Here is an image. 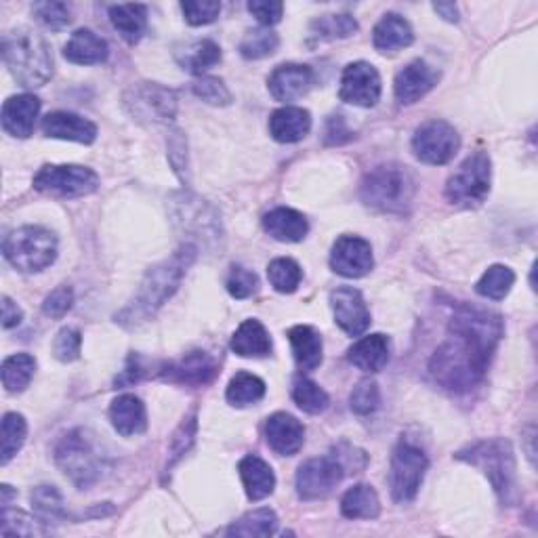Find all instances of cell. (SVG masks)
<instances>
[{"label": "cell", "instance_id": "6da1fadb", "mask_svg": "<svg viewBox=\"0 0 538 538\" xmlns=\"http://www.w3.org/2000/svg\"><path fill=\"white\" fill-rule=\"evenodd\" d=\"M501 337V316L461 305L450 320L448 339L429 362L431 377L450 391L473 389L484 379Z\"/></svg>", "mask_w": 538, "mask_h": 538}, {"label": "cell", "instance_id": "7a4b0ae2", "mask_svg": "<svg viewBox=\"0 0 538 538\" xmlns=\"http://www.w3.org/2000/svg\"><path fill=\"white\" fill-rule=\"evenodd\" d=\"M196 253L198 248L185 242L169 259L156 263L143 278L131 303L116 314V322L124 328H135L156 316L158 309L177 293L185 272L196 259Z\"/></svg>", "mask_w": 538, "mask_h": 538}, {"label": "cell", "instance_id": "3957f363", "mask_svg": "<svg viewBox=\"0 0 538 538\" xmlns=\"http://www.w3.org/2000/svg\"><path fill=\"white\" fill-rule=\"evenodd\" d=\"M3 59L22 87L38 89L53 76V53L47 40L34 30L19 28L3 36Z\"/></svg>", "mask_w": 538, "mask_h": 538}, {"label": "cell", "instance_id": "277c9868", "mask_svg": "<svg viewBox=\"0 0 538 538\" xmlns=\"http://www.w3.org/2000/svg\"><path fill=\"white\" fill-rule=\"evenodd\" d=\"M169 215L177 232L188 238V244H202L204 248H217L223 240L221 215L211 202L202 200L192 192H177L169 198Z\"/></svg>", "mask_w": 538, "mask_h": 538}, {"label": "cell", "instance_id": "5b68a950", "mask_svg": "<svg viewBox=\"0 0 538 538\" xmlns=\"http://www.w3.org/2000/svg\"><path fill=\"white\" fill-rule=\"evenodd\" d=\"M417 181L412 173L400 164H383L372 169L360 188V196L370 209L381 213H406L415 200Z\"/></svg>", "mask_w": 538, "mask_h": 538}, {"label": "cell", "instance_id": "8992f818", "mask_svg": "<svg viewBox=\"0 0 538 538\" xmlns=\"http://www.w3.org/2000/svg\"><path fill=\"white\" fill-rule=\"evenodd\" d=\"M55 461L80 490L97 484L103 471H106L103 452L97 448L89 433L82 429L70 431L68 436L57 444Z\"/></svg>", "mask_w": 538, "mask_h": 538}, {"label": "cell", "instance_id": "52a82bcc", "mask_svg": "<svg viewBox=\"0 0 538 538\" xmlns=\"http://www.w3.org/2000/svg\"><path fill=\"white\" fill-rule=\"evenodd\" d=\"M457 459L480 467L488 475L494 492L501 496V501L507 505L515 503V457L507 440L478 442L461 450Z\"/></svg>", "mask_w": 538, "mask_h": 538}, {"label": "cell", "instance_id": "ba28073f", "mask_svg": "<svg viewBox=\"0 0 538 538\" xmlns=\"http://www.w3.org/2000/svg\"><path fill=\"white\" fill-rule=\"evenodd\" d=\"M3 255L19 272H43L57 257V238L40 225L19 227L5 238Z\"/></svg>", "mask_w": 538, "mask_h": 538}, {"label": "cell", "instance_id": "9c48e42d", "mask_svg": "<svg viewBox=\"0 0 538 538\" xmlns=\"http://www.w3.org/2000/svg\"><path fill=\"white\" fill-rule=\"evenodd\" d=\"M490 192V158L484 152L471 154L446 183V198L452 204L473 209Z\"/></svg>", "mask_w": 538, "mask_h": 538}, {"label": "cell", "instance_id": "30bf717a", "mask_svg": "<svg viewBox=\"0 0 538 538\" xmlns=\"http://www.w3.org/2000/svg\"><path fill=\"white\" fill-rule=\"evenodd\" d=\"M429 461L425 452L408 442H400L391 454L389 467V488L396 503H410L419 494L425 480Z\"/></svg>", "mask_w": 538, "mask_h": 538}, {"label": "cell", "instance_id": "8fae6325", "mask_svg": "<svg viewBox=\"0 0 538 538\" xmlns=\"http://www.w3.org/2000/svg\"><path fill=\"white\" fill-rule=\"evenodd\" d=\"M124 108L139 122L169 124L177 116V95L156 82H139L124 93Z\"/></svg>", "mask_w": 538, "mask_h": 538}, {"label": "cell", "instance_id": "7c38bea8", "mask_svg": "<svg viewBox=\"0 0 538 538\" xmlns=\"http://www.w3.org/2000/svg\"><path fill=\"white\" fill-rule=\"evenodd\" d=\"M34 188L55 196H87L99 188V177L95 171L78 164H47L34 175Z\"/></svg>", "mask_w": 538, "mask_h": 538}, {"label": "cell", "instance_id": "4fadbf2b", "mask_svg": "<svg viewBox=\"0 0 538 538\" xmlns=\"http://www.w3.org/2000/svg\"><path fill=\"white\" fill-rule=\"evenodd\" d=\"M461 148V137L452 124L444 120H429L417 129L415 137H412V150L415 156L425 162L440 167V164L450 162L457 156Z\"/></svg>", "mask_w": 538, "mask_h": 538}, {"label": "cell", "instance_id": "5bb4252c", "mask_svg": "<svg viewBox=\"0 0 538 538\" xmlns=\"http://www.w3.org/2000/svg\"><path fill=\"white\" fill-rule=\"evenodd\" d=\"M345 467L337 454L309 459L297 471V492L303 501H320L337 488L345 478Z\"/></svg>", "mask_w": 538, "mask_h": 538}, {"label": "cell", "instance_id": "9a60e30c", "mask_svg": "<svg viewBox=\"0 0 538 538\" xmlns=\"http://www.w3.org/2000/svg\"><path fill=\"white\" fill-rule=\"evenodd\" d=\"M339 97L351 106L372 108L381 99V76L375 66L366 61H356L343 70Z\"/></svg>", "mask_w": 538, "mask_h": 538}, {"label": "cell", "instance_id": "2e32d148", "mask_svg": "<svg viewBox=\"0 0 538 538\" xmlns=\"http://www.w3.org/2000/svg\"><path fill=\"white\" fill-rule=\"evenodd\" d=\"M217 375L219 364L211 354H206V351H190V354H185L179 362L160 366V377L164 381L188 387L209 385Z\"/></svg>", "mask_w": 538, "mask_h": 538}, {"label": "cell", "instance_id": "e0dca14e", "mask_svg": "<svg viewBox=\"0 0 538 538\" xmlns=\"http://www.w3.org/2000/svg\"><path fill=\"white\" fill-rule=\"evenodd\" d=\"M330 307H333L335 322L349 337L364 335L370 326V312L362 293L354 286H339L330 293Z\"/></svg>", "mask_w": 538, "mask_h": 538}, {"label": "cell", "instance_id": "ac0fdd59", "mask_svg": "<svg viewBox=\"0 0 538 538\" xmlns=\"http://www.w3.org/2000/svg\"><path fill=\"white\" fill-rule=\"evenodd\" d=\"M372 265L375 259H372L370 242L358 236H341L330 253V267L343 278H362Z\"/></svg>", "mask_w": 538, "mask_h": 538}, {"label": "cell", "instance_id": "d6986e66", "mask_svg": "<svg viewBox=\"0 0 538 538\" xmlns=\"http://www.w3.org/2000/svg\"><path fill=\"white\" fill-rule=\"evenodd\" d=\"M438 80H440L438 70H433L423 59H415L410 61L404 70L398 72L396 82H393V91H396L400 103L410 106V103H417L436 87Z\"/></svg>", "mask_w": 538, "mask_h": 538}, {"label": "cell", "instance_id": "ffe728a7", "mask_svg": "<svg viewBox=\"0 0 538 538\" xmlns=\"http://www.w3.org/2000/svg\"><path fill=\"white\" fill-rule=\"evenodd\" d=\"M314 70L309 66H301V64H284L278 66L272 76H269L267 85H269V93H272L278 101H297L303 95L309 93V89L314 87Z\"/></svg>", "mask_w": 538, "mask_h": 538}, {"label": "cell", "instance_id": "44dd1931", "mask_svg": "<svg viewBox=\"0 0 538 538\" xmlns=\"http://www.w3.org/2000/svg\"><path fill=\"white\" fill-rule=\"evenodd\" d=\"M265 440L274 452L282 457H293L305 442V427L286 412H276L265 423Z\"/></svg>", "mask_w": 538, "mask_h": 538}, {"label": "cell", "instance_id": "7402d4cb", "mask_svg": "<svg viewBox=\"0 0 538 538\" xmlns=\"http://www.w3.org/2000/svg\"><path fill=\"white\" fill-rule=\"evenodd\" d=\"M40 112V99L22 93V95H13L5 101L3 114H0V120H3V129L19 139H28L34 133V124L36 116Z\"/></svg>", "mask_w": 538, "mask_h": 538}, {"label": "cell", "instance_id": "603a6c76", "mask_svg": "<svg viewBox=\"0 0 538 538\" xmlns=\"http://www.w3.org/2000/svg\"><path fill=\"white\" fill-rule=\"evenodd\" d=\"M43 133L53 139H66L76 143H93L97 139V127L78 114L72 112H51L43 118Z\"/></svg>", "mask_w": 538, "mask_h": 538}, {"label": "cell", "instance_id": "cb8c5ba5", "mask_svg": "<svg viewBox=\"0 0 538 538\" xmlns=\"http://www.w3.org/2000/svg\"><path fill=\"white\" fill-rule=\"evenodd\" d=\"M110 421L120 436L131 438L139 436V433L148 429V412L137 396H133V393H124V396H118L112 402Z\"/></svg>", "mask_w": 538, "mask_h": 538}, {"label": "cell", "instance_id": "d4e9b609", "mask_svg": "<svg viewBox=\"0 0 538 538\" xmlns=\"http://www.w3.org/2000/svg\"><path fill=\"white\" fill-rule=\"evenodd\" d=\"M108 55H110V47L106 40L87 28L76 30L64 49V57L70 61V64H76V66L103 64V61L108 59Z\"/></svg>", "mask_w": 538, "mask_h": 538}, {"label": "cell", "instance_id": "484cf974", "mask_svg": "<svg viewBox=\"0 0 538 538\" xmlns=\"http://www.w3.org/2000/svg\"><path fill=\"white\" fill-rule=\"evenodd\" d=\"M372 43L381 53H398L415 43V32L398 13H387L372 30Z\"/></svg>", "mask_w": 538, "mask_h": 538}, {"label": "cell", "instance_id": "4316f807", "mask_svg": "<svg viewBox=\"0 0 538 538\" xmlns=\"http://www.w3.org/2000/svg\"><path fill=\"white\" fill-rule=\"evenodd\" d=\"M391 356V343L385 335H368L354 343L347 351V360L364 372H379L387 366Z\"/></svg>", "mask_w": 538, "mask_h": 538}, {"label": "cell", "instance_id": "83f0119b", "mask_svg": "<svg viewBox=\"0 0 538 538\" xmlns=\"http://www.w3.org/2000/svg\"><path fill=\"white\" fill-rule=\"evenodd\" d=\"M309 129H312V116L303 108L286 106L276 110L269 118V135L280 143H297L309 133Z\"/></svg>", "mask_w": 538, "mask_h": 538}, {"label": "cell", "instance_id": "f1b7e54d", "mask_svg": "<svg viewBox=\"0 0 538 538\" xmlns=\"http://www.w3.org/2000/svg\"><path fill=\"white\" fill-rule=\"evenodd\" d=\"M238 471H240L246 496L251 501H263L274 492L276 475L272 467H269L263 459L255 457V454H251V457H244L238 465Z\"/></svg>", "mask_w": 538, "mask_h": 538}, {"label": "cell", "instance_id": "f546056e", "mask_svg": "<svg viewBox=\"0 0 538 538\" xmlns=\"http://www.w3.org/2000/svg\"><path fill=\"white\" fill-rule=\"evenodd\" d=\"M263 227L278 242H301L309 232L307 219L299 211L286 209V206L269 211L263 217Z\"/></svg>", "mask_w": 538, "mask_h": 538}, {"label": "cell", "instance_id": "4dcf8cb0", "mask_svg": "<svg viewBox=\"0 0 538 538\" xmlns=\"http://www.w3.org/2000/svg\"><path fill=\"white\" fill-rule=\"evenodd\" d=\"M288 341H291L295 362L303 372L316 370L322 364L324 345L316 328L305 326V324L293 326L291 330H288Z\"/></svg>", "mask_w": 538, "mask_h": 538}, {"label": "cell", "instance_id": "1f68e13d", "mask_svg": "<svg viewBox=\"0 0 538 538\" xmlns=\"http://www.w3.org/2000/svg\"><path fill=\"white\" fill-rule=\"evenodd\" d=\"M232 351L240 358H265L272 354V339L259 320H244L232 337Z\"/></svg>", "mask_w": 538, "mask_h": 538}, {"label": "cell", "instance_id": "d6a6232c", "mask_svg": "<svg viewBox=\"0 0 538 538\" xmlns=\"http://www.w3.org/2000/svg\"><path fill=\"white\" fill-rule=\"evenodd\" d=\"M341 513L347 520H375L381 513L379 494L368 484L349 488L341 499Z\"/></svg>", "mask_w": 538, "mask_h": 538}, {"label": "cell", "instance_id": "836d02e7", "mask_svg": "<svg viewBox=\"0 0 538 538\" xmlns=\"http://www.w3.org/2000/svg\"><path fill=\"white\" fill-rule=\"evenodd\" d=\"M112 26L118 34L127 40L129 45H135L141 40L143 32L148 28V7L146 5H114L110 7Z\"/></svg>", "mask_w": 538, "mask_h": 538}, {"label": "cell", "instance_id": "e575fe53", "mask_svg": "<svg viewBox=\"0 0 538 538\" xmlns=\"http://www.w3.org/2000/svg\"><path fill=\"white\" fill-rule=\"evenodd\" d=\"M32 509L43 524H61L68 520V509L64 496L59 494L55 486H38L32 490Z\"/></svg>", "mask_w": 538, "mask_h": 538}, {"label": "cell", "instance_id": "d590c367", "mask_svg": "<svg viewBox=\"0 0 538 538\" xmlns=\"http://www.w3.org/2000/svg\"><path fill=\"white\" fill-rule=\"evenodd\" d=\"M177 59L183 70H188L192 74H202L215 64H219L221 49L217 43H213V40H196V43L185 47V51H181Z\"/></svg>", "mask_w": 538, "mask_h": 538}, {"label": "cell", "instance_id": "8d00e7d4", "mask_svg": "<svg viewBox=\"0 0 538 538\" xmlns=\"http://www.w3.org/2000/svg\"><path fill=\"white\" fill-rule=\"evenodd\" d=\"M265 396V383L251 375V372H238V375L230 381L225 391V398L232 406L244 408L261 402Z\"/></svg>", "mask_w": 538, "mask_h": 538}, {"label": "cell", "instance_id": "74e56055", "mask_svg": "<svg viewBox=\"0 0 538 538\" xmlns=\"http://www.w3.org/2000/svg\"><path fill=\"white\" fill-rule=\"evenodd\" d=\"M28 436V423L17 412H7L0 431V463L7 465L22 450Z\"/></svg>", "mask_w": 538, "mask_h": 538}, {"label": "cell", "instance_id": "f35d334b", "mask_svg": "<svg viewBox=\"0 0 538 538\" xmlns=\"http://www.w3.org/2000/svg\"><path fill=\"white\" fill-rule=\"evenodd\" d=\"M278 528V517L272 509H257L242 515L238 522L227 528L230 536H272Z\"/></svg>", "mask_w": 538, "mask_h": 538}, {"label": "cell", "instance_id": "ab89813d", "mask_svg": "<svg viewBox=\"0 0 538 538\" xmlns=\"http://www.w3.org/2000/svg\"><path fill=\"white\" fill-rule=\"evenodd\" d=\"M36 372V360L30 354H15L3 362V385L9 393H22Z\"/></svg>", "mask_w": 538, "mask_h": 538}, {"label": "cell", "instance_id": "60d3db41", "mask_svg": "<svg viewBox=\"0 0 538 538\" xmlns=\"http://www.w3.org/2000/svg\"><path fill=\"white\" fill-rule=\"evenodd\" d=\"M513 282H515L513 269H509L507 265H492L486 269L478 284H475V293L492 301H501L509 295Z\"/></svg>", "mask_w": 538, "mask_h": 538}, {"label": "cell", "instance_id": "b9f144b4", "mask_svg": "<svg viewBox=\"0 0 538 538\" xmlns=\"http://www.w3.org/2000/svg\"><path fill=\"white\" fill-rule=\"evenodd\" d=\"M301 267L297 261L288 259V257H280V259H274L272 263L267 265V278H269V284H272L278 293H284V295H291L295 293L299 284H301Z\"/></svg>", "mask_w": 538, "mask_h": 538}, {"label": "cell", "instance_id": "7bdbcfd3", "mask_svg": "<svg viewBox=\"0 0 538 538\" xmlns=\"http://www.w3.org/2000/svg\"><path fill=\"white\" fill-rule=\"evenodd\" d=\"M293 400L303 412H309V415H320V412H324L330 404L328 393L318 383H314L312 379H305V377L295 379Z\"/></svg>", "mask_w": 538, "mask_h": 538}, {"label": "cell", "instance_id": "ee69618b", "mask_svg": "<svg viewBox=\"0 0 538 538\" xmlns=\"http://www.w3.org/2000/svg\"><path fill=\"white\" fill-rule=\"evenodd\" d=\"M45 526L47 524L40 522L38 517L34 520V517L26 515L24 511H15L5 505L3 522H0V534L3 536H43L49 532Z\"/></svg>", "mask_w": 538, "mask_h": 538}, {"label": "cell", "instance_id": "f6af8a7d", "mask_svg": "<svg viewBox=\"0 0 538 538\" xmlns=\"http://www.w3.org/2000/svg\"><path fill=\"white\" fill-rule=\"evenodd\" d=\"M358 32V22L351 15H322L312 24V34L318 40H337L347 38Z\"/></svg>", "mask_w": 538, "mask_h": 538}, {"label": "cell", "instance_id": "bcb514c9", "mask_svg": "<svg viewBox=\"0 0 538 538\" xmlns=\"http://www.w3.org/2000/svg\"><path fill=\"white\" fill-rule=\"evenodd\" d=\"M278 45H280V38L276 32H272L269 28L253 30L242 38L240 53L246 59H263V57L274 55Z\"/></svg>", "mask_w": 538, "mask_h": 538}, {"label": "cell", "instance_id": "7dc6e473", "mask_svg": "<svg viewBox=\"0 0 538 538\" xmlns=\"http://www.w3.org/2000/svg\"><path fill=\"white\" fill-rule=\"evenodd\" d=\"M381 404V393H379V385L375 381H370V379H364L360 381L354 391H351V396H349V406L351 410L356 412V415H372V412H375Z\"/></svg>", "mask_w": 538, "mask_h": 538}, {"label": "cell", "instance_id": "c3c4849f", "mask_svg": "<svg viewBox=\"0 0 538 538\" xmlns=\"http://www.w3.org/2000/svg\"><path fill=\"white\" fill-rule=\"evenodd\" d=\"M194 95L202 101L209 103V106H230L232 103V93L225 87V82L215 76H202L194 82Z\"/></svg>", "mask_w": 538, "mask_h": 538}, {"label": "cell", "instance_id": "681fc988", "mask_svg": "<svg viewBox=\"0 0 538 538\" xmlns=\"http://www.w3.org/2000/svg\"><path fill=\"white\" fill-rule=\"evenodd\" d=\"M34 17L38 19L40 24L49 30H64L66 26H70L72 15L68 5L64 3H53V0H45V3H36L32 7Z\"/></svg>", "mask_w": 538, "mask_h": 538}, {"label": "cell", "instance_id": "f907efd6", "mask_svg": "<svg viewBox=\"0 0 538 538\" xmlns=\"http://www.w3.org/2000/svg\"><path fill=\"white\" fill-rule=\"evenodd\" d=\"M227 293H230L234 299H248L251 295L257 293L259 280L257 274L246 269L242 265H234L230 276H227Z\"/></svg>", "mask_w": 538, "mask_h": 538}, {"label": "cell", "instance_id": "816d5d0a", "mask_svg": "<svg viewBox=\"0 0 538 538\" xmlns=\"http://www.w3.org/2000/svg\"><path fill=\"white\" fill-rule=\"evenodd\" d=\"M196 412H192V415L185 419L179 429L175 431V436L171 438V446H169V463H167V469H171L185 452L190 450V446L194 444V438H196Z\"/></svg>", "mask_w": 538, "mask_h": 538}, {"label": "cell", "instance_id": "f5cc1de1", "mask_svg": "<svg viewBox=\"0 0 538 538\" xmlns=\"http://www.w3.org/2000/svg\"><path fill=\"white\" fill-rule=\"evenodd\" d=\"M181 11L190 26H206L219 17L221 5L215 0H188V3H181Z\"/></svg>", "mask_w": 538, "mask_h": 538}, {"label": "cell", "instance_id": "db71d44e", "mask_svg": "<svg viewBox=\"0 0 538 538\" xmlns=\"http://www.w3.org/2000/svg\"><path fill=\"white\" fill-rule=\"evenodd\" d=\"M82 337L76 328H61L53 341V354L59 362H74L80 358Z\"/></svg>", "mask_w": 538, "mask_h": 538}, {"label": "cell", "instance_id": "11a10c76", "mask_svg": "<svg viewBox=\"0 0 538 538\" xmlns=\"http://www.w3.org/2000/svg\"><path fill=\"white\" fill-rule=\"evenodd\" d=\"M72 305H74L72 288L70 286H57L53 293L47 295V299L43 303V312H45V316L59 320L70 312Z\"/></svg>", "mask_w": 538, "mask_h": 538}, {"label": "cell", "instance_id": "9f6ffc18", "mask_svg": "<svg viewBox=\"0 0 538 538\" xmlns=\"http://www.w3.org/2000/svg\"><path fill=\"white\" fill-rule=\"evenodd\" d=\"M248 11L257 17V22L261 26L269 28V26H276L282 19L284 5L276 3V0H253V3H248Z\"/></svg>", "mask_w": 538, "mask_h": 538}, {"label": "cell", "instance_id": "6f0895ef", "mask_svg": "<svg viewBox=\"0 0 538 538\" xmlns=\"http://www.w3.org/2000/svg\"><path fill=\"white\" fill-rule=\"evenodd\" d=\"M169 158L173 162L175 173L185 181V173H188V154H185V139L181 137V133L171 135Z\"/></svg>", "mask_w": 538, "mask_h": 538}, {"label": "cell", "instance_id": "680465c9", "mask_svg": "<svg viewBox=\"0 0 538 538\" xmlns=\"http://www.w3.org/2000/svg\"><path fill=\"white\" fill-rule=\"evenodd\" d=\"M326 143H333V146H339V143L343 141H349L351 139V133L347 127H345V120L343 116H330L328 122H326Z\"/></svg>", "mask_w": 538, "mask_h": 538}, {"label": "cell", "instance_id": "91938a15", "mask_svg": "<svg viewBox=\"0 0 538 538\" xmlns=\"http://www.w3.org/2000/svg\"><path fill=\"white\" fill-rule=\"evenodd\" d=\"M24 314L22 309H19L17 303H13L7 295L3 297V328H15L19 322H22Z\"/></svg>", "mask_w": 538, "mask_h": 538}, {"label": "cell", "instance_id": "94428289", "mask_svg": "<svg viewBox=\"0 0 538 538\" xmlns=\"http://www.w3.org/2000/svg\"><path fill=\"white\" fill-rule=\"evenodd\" d=\"M433 11H436L438 15H442L446 22H450V24L459 22V9L454 3H436V5H433Z\"/></svg>", "mask_w": 538, "mask_h": 538}]
</instances>
